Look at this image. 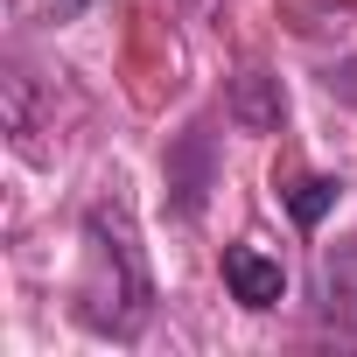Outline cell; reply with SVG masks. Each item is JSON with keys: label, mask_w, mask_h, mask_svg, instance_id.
I'll list each match as a JSON object with an SVG mask.
<instances>
[{"label": "cell", "mask_w": 357, "mask_h": 357, "mask_svg": "<svg viewBox=\"0 0 357 357\" xmlns=\"http://www.w3.org/2000/svg\"><path fill=\"white\" fill-rule=\"evenodd\" d=\"M329 91H343V98L357 105V63H343V70H329Z\"/></svg>", "instance_id": "cell-6"}, {"label": "cell", "mask_w": 357, "mask_h": 357, "mask_svg": "<svg viewBox=\"0 0 357 357\" xmlns=\"http://www.w3.org/2000/svg\"><path fill=\"white\" fill-rule=\"evenodd\" d=\"M154 315V273H147V252H140V231H133V211L126 204H98L84 218V280H77V322L91 336H112V343H133Z\"/></svg>", "instance_id": "cell-1"}, {"label": "cell", "mask_w": 357, "mask_h": 357, "mask_svg": "<svg viewBox=\"0 0 357 357\" xmlns=\"http://www.w3.org/2000/svg\"><path fill=\"white\" fill-rule=\"evenodd\" d=\"M225 112H231V126H238V133H273V126H280V112H287L280 77H266V70H238V77H231V91H225Z\"/></svg>", "instance_id": "cell-3"}, {"label": "cell", "mask_w": 357, "mask_h": 357, "mask_svg": "<svg viewBox=\"0 0 357 357\" xmlns=\"http://www.w3.org/2000/svg\"><path fill=\"white\" fill-rule=\"evenodd\" d=\"M336 197H343L336 175H308V183H294V190H287V211H294V225H308V231H315V225L329 218V204H336Z\"/></svg>", "instance_id": "cell-5"}, {"label": "cell", "mask_w": 357, "mask_h": 357, "mask_svg": "<svg viewBox=\"0 0 357 357\" xmlns=\"http://www.w3.org/2000/svg\"><path fill=\"white\" fill-rule=\"evenodd\" d=\"M225 287L238 308H273L287 294V273H280V259H266L252 245H225Z\"/></svg>", "instance_id": "cell-2"}, {"label": "cell", "mask_w": 357, "mask_h": 357, "mask_svg": "<svg viewBox=\"0 0 357 357\" xmlns=\"http://www.w3.org/2000/svg\"><path fill=\"white\" fill-rule=\"evenodd\" d=\"M168 190L183 197V218L204 211V190H211V133H204V126H190L183 147L168 154Z\"/></svg>", "instance_id": "cell-4"}, {"label": "cell", "mask_w": 357, "mask_h": 357, "mask_svg": "<svg viewBox=\"0 0 357 357\" xmlns=\"http://www.w3.org/2000/svg\"><path fill=\"white\" fill-rule=\"evenodd\" d=\"M77 8H84V0H56V15H77Z\"/></svg>", "instance_id": "cell-7"}]
</instances>
